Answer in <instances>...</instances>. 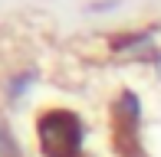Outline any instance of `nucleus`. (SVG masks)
Segmentation results:
<instances>
[{"label": "nucleus", "mask_w": 161, "mask_h": 157, "mask_svg": "<svg viewBox=\"0 0 161 157\" xmlns=\"http://www.w3.org/2000/svg\"><path fill=\"white\" fill-rule=\"evenodd\" d=\"M82 138V118L69 108H46L36 118V141L46 157H79Z\"/></svg>", "instance_id": "nucleus-1"}]
</instances>
